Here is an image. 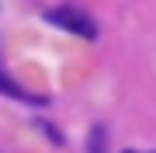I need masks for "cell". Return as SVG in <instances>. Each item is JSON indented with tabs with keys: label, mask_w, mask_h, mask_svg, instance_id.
I'll return each mask as SVG.
<instances>
[{
	"label": "cell",
	"mask_w": 156,
	"mask_h": 153,
	"mask_svg": "<svg viewBox=\"0 0 156 153\" xmlns=\"http://www.w3.org/2000/svg\"><path fill=\"white\" fill-rule=\"evenodd\" d=\"M45 17H49V24H59V28H66L73 35H83V38H94V35H97L94 21H90L87 14L73 11V7H56V11H49Z\"/></svg>",
	"instance_id": "obj_1"
},
{
	"label": "cell",
	"mask_w": 156,
	"mask_h": 153,
	"mask_svg": "<svg viewBox=\"0 0 156 153\" xmlns=\"http://www.w3.org/2000/svg\"><path fill=\"white\" fill-rule=\"evenodd\" d=\"M128 153H135V150H128Z\"/></svg>",
	"instance_id": "obj_2"
}]
</instances>
